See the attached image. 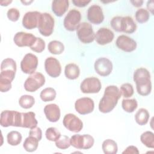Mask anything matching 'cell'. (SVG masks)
Instances as JSON below:
<instances>
[{"label":"cell","instance_id":"9","mask_svg":"<svg viewBox=\"0 0 154 154\" xmlns=\"http://www.w3.org/2000/svg\"><path fill=\"white\" fill-rule=\"evenodd\" d=\"M38 66V58L37 56L31 54H26L20 62L22 71L26 74H32L35 72Z\"/></svg>","mask_w":154,"mask_h":154},{"label":"cell","instance_id":"26","mask_svg":"<svg viewBox=\"0 0 154 154\" xmlns=\"http://www.w3.org/2000/svg\"><path fill=\"white\" fill-rule=\"evenodd\" d=\"M38 140L34 137L29 135L27 137L23 144L24 149L28 152H32L37 150L38 145Z\"/></svg>","mask_w":154,"mask_h":154},{"label":"cell","instance_id":"30","mask_svg":"<svg viewBox=\"0 0 154 154\" xmlns=\"http://www.w3.org/2000/svg\"><path fill=\"white\" fill-rule=\"evenodd\" d=\"M21 134L16 131H13L8 133L7 135V143L11 146H17L22 141Z\"/></svg>","mask_w":154,"mask_h":154},{"label":"cell","instance_id":"41","mask_svg":"<svg viewBox=\"0 0 154 154\" xmlns=\"http://www.w3.org/2000/svg\"><path fill=\"white\" fill-rule=\"evenodd\" d=\"M122 19V16H116V17H114L110 22L111 27L114 30H115L117 32H122V30H121Z\"/></svg>","mask_w":154,"mask_h":154},{"label":"cell","instance_id":"37","mask_svg":"<svg viewBox=\"0 0 154 154\" xmlns=\"http://www.w3.org/2000/svg\"><path fill=\"white\" fill-rule=\"evenodd\" d=\"M29 48L34 52L40 53L43 52L45 48V42L40 37H37L34 43Z\"/></svg>","mask_w":154,"mask_h":154},{"label":"cell","instance_id":"12","mask_svg":"<svg viewBox=\"0 0 154 154\" xmlns=\"http://www.w3.org/2000/svg\"><path fill=\"white\" fill-rule=\"evenodd\" d=\"M94 70L100 76H107L112 70V62L106 58H99L94 63Z\"/></svg>","mask_w":154,"mask_h":154},{"label":"cell","instance_id":"24","mask_svg":"<svg viewBox=\"0 0 154 154\" xmlns=\"http://www.w3.org/2000/svg\"><path fill=\"white\" fill-rule=\"evenodd\" d=\"M102 148L103 153L105 154H116L118 150L116 142L111 139L105 140L102 143Z\"/></svg>","mask_w":154,"mask_h":154},{"label":"cell","instance_id":"10","mask_svg":"<svg viewBox=\"0 0 154 154\" xmlns=\"http://www.w3.org/2000/svg\"><path fill=\"white\" fill-rule=\"evenodd\" d=\"M63 123L66 129L73 132H79L83 128V123L81 119L71 113L65 115Z\"/></svg>","mask_w":154,"mask_h":154},{"label":"cell","instance_id":"32","mask_svg":"<svg viewBox=\"0 0 154 154\" xmlns=\"http://www.w3.org/2000/svg\"><path fill=\"white\" fill-rule=\"evenodd\" d=\"M16 61L12 58L4 59L1 64V71H9L16 72Z\"/></svg>","mask_w":154,"mask_h":154},{"label":"cell","instance_id":"27","mask_svg":"<svg viewBox=\"0 0 154 154\" xmlns=\"http://www.w3.org/2000/svg\"><path fill=\"white\" fill-rule=\"evenodd\" d=\"M48 49L49 52L52 54L60 55L63 52L64 50V46L60 41L53 40L49 43Z\"/></svg>","mask_w":154,"mask_h":154},{"label":"cell","instance_id":"49","mask_svg":"<svg viewBox=\"0 0 154 154\" xmlns=\"http://www.w3.org/2000/svg\"><path fill=\"white\" fill-rule=\"evenodd\" d=\"M22 3H23L25 5H29L31 2H32V1H21Z\"/></svg>","mask_w":154,"mask_h":154},{"label":"cell","instance_id":"33","mask_svg":"<svg viewBox=\"0 0 154 154\" xmlns=\"http://www.w3.org/2000/svg\"><path fill=\"white\" fill-rule=\"evenodd\" d=\"M122 108L127 112H133L138 106V103L136 99H123L122 102Z\"/></svg>","mask_w":154,"mask_h":154},{"label":"cell","instance_id":"29","mask_svg":"<svg viewBox=\"0 0 154 154\" xmlns=\"http://www.w3.org/2000/svg\"><path fill=\"white\" fill-rule=\"evenodd\" d=\"M56 91L52 87H48L43 89L40 94V97L43 102H50L54 100L56 97Z\"/></svg>","mask_w":154,"mask_h":154},{"label":"cell","instance_id":"45","mask_svg":"<svg viewBox=\"0 0 154 154\" xmlns=\"http://www.w3.org/2000/svg\"><path fill=\"white\" fill-rule=\"evenodd\" d=\"M123 154L125 153H128V154H138L139 153V151L137 149V147L134 146H129L128 147H126V149L122 152Z\"/></svg>","mask_w":154,"mask_h":154},{"label":"cell","instance_id":"8","mask_svg":"<svg viewBox=\"0 0 154 154\" xmlns=\"http://www.w3.org/2000/svg\"><path fill=\"white\" fill-rule=\"evenodd\" d=\"M101 88V82L96 77L87 78L80 85V89L83 93H97L99 92Z\"/></svg>","mask_w":154,"mask_h":154},{"label":"cell","instance_id":"44","mask_svg":"<svg viewBox=\"0 0 154 154\" xmlns=\"http://www.w3.org/2000/svg\"><path fill=\"white\" fill-rule=\"evenodd\" d=\"M91 1L87 0H72V3L78 7H84L87 5Z\"/></svg>","mask_w":154,"mask_h":154},{"label":"cell","instance_id":"16","mask_svg":"<svg viewBox=\"0 0 154 154\" xmlns=\"http://www.w3.org/2000/svg\"><path fill=\"white\" fill-rule=\"evenodd\" d=\"M87 19L90 22L99 25L104 20V15L102 8L98 5H91L87 10Z\"/></svg>","mask_w":154,"mask_h":154},{"label":"cell","instance_id":"34","mask_svg":"<svg viewBox=\"0 0 154 154\" xmlns=\"http://www.w3.org/2000/svg\"><path fill=\"white\" fill-rule=\"evenodd\" d=\"M135 19L140 23H143L148 21L150 16L149 11L144 8H140L135 13Z\"/></svg>","mask_w":154,"mask_h":154},{"label":"cell","instance_id":"40","mask_svg":"<svg viewBox=\"0 0 154 154\" xmlns=\"http://www.w3.org/2000/svg\"><path fill=\"white\" fill-rule=\"evenodd\" d=\"M8 19L12 22H16L20 17V12L17 8H10L7 13Z\"/></svg>","mask_w":154,"mask_h":154},{"label":"cell","instance_id":"48","mask_svg":"<svg viewBox=\"0 0 154 154\" xmlns=\"http://www.w3.org/2000/svg\"><path fill=\"white\" fill-rule=\"evenodd\" d=\"M11 2H12V1H0V4L2 6H7Z\"/></svg>","mask_w":154,"mask_h":154},{"label":"cell","instance_id":"1","mask_svg":"<svg viewBox=\"0 0 154 154\" xmlns=\"http://www.w3.org/2000/svg\"><path fill=\"white\" fill-rule=\"evenodd\" d=\"M121 92L116 85H109L104 91L102 98L99 103V109L102 113L111 112L117 105L121 97Z\"/></svg>","mask_w":154,"mask_h":154},{"label":"cell","instance_id":"42","mask_svg":"<svg viewBox=\"0 0 154 154\" xmlns=\"http://www.w3.org/2000/svg\"><path fill=\"white\" fill-rule=\"evenodd\" d=\"M11 88V82L2 78H0V91L2 93L9 91Z\"/></svg>","mask_w":154,"mask_h":154},{"label":"cell","instance_id":"43","mask_svg":"<svg viewBox=\"0 0 154 154\" xmlns=\"http://www.w3.org/2000/svg\"><path fill=\"white\" fill-rule=\"evenodd\" d=\"M29 135L34 137L38 141H40L42 140V130L40 128L36 126L32 129H31V130L29 132Z\"/></svg>","mask_w":154,"mask_h":154},{"label":"cell","instance_id":"31","mask_svg":"<svg viewBox=\"0 0 154 154\" xmlns=\"http://www.w3.org/2000/svg\"><path fill=\"white\" fill-rule=\"evenodd\" d=\"M35 103V99L31 95L25 94L22 96L19 99V105L24 109L31 108Z\"/></svg>","mask_w":154,"mask_h":154},{"label":"cell","instance_id":"5","mask_svg":"<svg viewBox=\"0 0 154 154\" xmlns=\"http://www.w3.org/2000/svg\"><path fill=\"white\" fill-rule=\"evenodd\" d=\"M45 83V78L40 72H34L25 80L24 88L26 91L34 92L42 87Z\"/></svg>","mask_w":154,"mask_h":154},{"label":"cell","instance_id":"47","mask_svg":"<svg viewBox=\"0 0 154 154\" xmlns=\"http://www.w3.org/2000/svg\"><path fill=\"white\" fill-rule=\"evenodd\" d=\"M147 8L150 11L151 13L153 14V1H150L147 2Z\"/></svg>","mask_w":154,"mask_h":154},{"label":"cell","instance_id":"20","mask_svg":"<svg viewBox=\"0 0 154 154\" xmlns=\"http://www.w3.org/2000/svg\"><path fill=\"white\" fill-rule=\"evenodd\" d=\"M44 112L46 119L51 122H57L60 118V109L57 104L46 105L44 108Z\"/></svg>","mask_w":154,"mask_h":154},{"label":"cell","instance_id":"28","mask_svg":"<svg viewBox=\"0 0 154 154\" xmlns=\"http://www.w3.org/2000/svg\"><path fill=\"white\" fill-rule=\"evenodd\" d=\"M141 143L148 148L154 147V134L151 131H146L140 136Z\"/></svg>","mask_w":154,"mask_h":154},{"label":"cell","instance_id":"11","mask_svg":"<svg viewBox=\"0 0 154 154\" xmlns=\"http://www.w3.org/2000/svg\"><path fill=\"white\" fill-rule=\"evenodd\" d=\"M75 108L79 114L85 115L93 112L94 108V103L90 97H82L76 100Z\"/></svg>","mask_w":154,"mask_h":154},{"label":"cell","instance_id":"13","mask_svg":"<svg viewBox=\"0 0 154 154\" xmlns=\"http://www.w3.org/2000/svg\"><path fill=\"white\" fill-rule=\"evenodd\" d=\"M45 69L47 74L52 78H57L61 72V66L59 61L52 57L45 60Z\"/></svg>","mask_w":154,"mask_h":154},{"label":"cell","instance_id":"14","mask_svg":"<svg viewBox=\"0 0 154 154\" xmlns=\"http://www.w3.org/2000/svg\"><path fill=\"white\" fill-rule=\"evenodd\" d=\"M42 13L37 11H28L22 19V25L27 29H32L38 27Z\"/></svg>","mask_w":154,"mask_h":154},{"label":"cell","instance_id":"35","mask_svg":"<svg viewBox=\"0 0 154 154\" xmlns=\"http://www.w3.org/2000/svg\"><path fill=\"white\" fill-rule=\"evenodd\" d=\"M45 136L49 141H56L60 137L61 133L56 128L51 127L46 129Z\"/></svg>","mask_w":154,"mask_h":154},{"label":"cell","instance_id":"23","mask_svg":"<svg viewBox=\"0 0 154 154\" xmlns=\"http://www.w3.org/2000/svg\"><path fill=\"white\" fill-rule=\"evenodd\" d=\"M64 74L66 77L69 79H76L79 76L80 69L76 64L70 63L66 66Z\"/></svg>","mask_w":154,"mask_h":154},{"label":"cell","instance_id":"18","mask_svg":"<svg viewBox=\"0 0 154 154\" xmlns=\"http://www.w3.org/2000/svg\"><path fill=\"white\" fill-rule=\"evenodd\" d=\"M114 37V32L108 28H100L95 34L94 39L97 44L105 45L111 43Z\"/></svg>","mask_w":154,"mask_h":154},{"label":"cell","instance_id":"36","mask_svg":"<svg viewBox=\"0 0 154 154\" xmlns=\"http://www.w3.org/2000/svg\"><path fill=\"white\" fill-rule=\"evenodd\" d=\"M70 139L66 135H61L55 141V146L60 149L64 150L70 146Z\"/></svg>","mask_w":154,"mask_h":154},{"label":"cell","instance_id":"38","mask_svg":"<svg viewBox=\"0 0 154 154\" xmlns=\"http://www.w3.org/2000/svg\"><path fill=\"white\" fill-rule=\"evenodd\" d=\"M82 136V149L87 150L91 148L94 143L93 137L89 134H84Z\"/></svg>","mask_w":154,"mask_h":154},{"label":"cell","instance_id":"17","mask_svg":"<svg viewBox=\"0 0 154 154\" xmlns=\"http://www.w3.org/2000/svg\"><path fill=\"white\" fill-rule=\"evenodd\" d=\"M37 37L31 33L25 32H18L14 37L13 41L19 47H30L35 41Z\"/></svg>","mask_w":154,"mask_h":154},{"label":"cell","instance_id":"19","mask_svg":"<svg viewBox=\"0 0 154 154\" xmlns=\"http://www.w3.org/2000/svg\"><path fill=\"white\" fill-rule=\"evenodd\" d=\"M35 114L33 112H20L19 127L32 129L37 126V120L35 119Z\"/></svg>","mask_w":154,"mask_h":154},{"label":"cell","instance_id":"22","mask_svg":"<svg viewBox=\"0 0 154 154\" xmlns=\"http://www.w3.org/2000/svg\"><path fill=\"white\" fill-rule=\"evenodd\" d=\"M136 29L137 25L131 17H122L121 23L122 32L127 34H132L136 31Z\"/></svg>","mask_w":154,"mask_h":154},{"label":"cell","instance_id":"25","mask_svg":"<svg viewBox=\"0 0 154 154\" xmlns=\"http://www.w3.org/2000/svg\"><path fill=\"white\" fill-rule=\"evenodd\" d=\"M149 117V113L146 109L140 108L135 115V120L138 125L143 126L147 124Z\"/></svg>","mask_w":154,"mask_h":154},{"label":"cell","instance_id":"7","mask_svg":"<svg viewBox=\"0 0 154 154\" xmlns=\"http://www.w3.org/2000/svg\"><path fill=\"white\" fill-rule=\"evenodd\" d=\"M81 19V13L76 9L71 10L69 11L64 19V26L67 31H74L77 29L79 25Z\"/></svg>","mask_w":154,"mask_h":154},{"label":"cell","instance_id":"46","mask_svg":"<svg viewBox=\"0 0 154 154\" xmlns=\"http://www.w3.org/2000/svg\"><path fill=\"white\" fill-rule=\"evenodd\" d=\"M131 2L132 4V5L134 7H141L143 4V1L140 0H135V1H131Z\"/></svg>","mask_w":154,"mask_h":154},{"label":"cell","instance_id":"6","mask_svg":"<svg viewBox=\"0 0 154 154\" xmlns=\"http://www.w3.org/2000/svg\"><path fill=\"white\" fill-rule=\"evenodd\" d=\"M20 112L12 111L5 110L1 113L0 124L2 127H8L10 126L19 127Z\"/></svg>","mask_w":154,"mask_h":154},{"label":"cell","instance_id":"15","mask_svg":"<svg viewBox=\"0 0 154 154\" xmlns=\"http://www.w3.org/2000/svg\"><path fill=\"white\" fill-rule=\"evenodd\" d=\"M116 45L119 49L126 52H132L137 48V42L125 35L119 36L116 40Z\"/></svg>","mask_w":154,"mask_h":154},{"label":"cell","instance_id":"3","mask_svg":"<svg viewBox=\"0 0 154 154\" xmlns=\"http://www.w3.org/2000/svg\"><path fill=\"white\" fill-rule=\"evenodd\" d=\"M54 23V17L49 13H43L41 14L37 28L42 35L48 37L53 32Z\"/></svg>","mask_w":154,"mask_h":154},{"label":"cell","instance_id":"21","mask_svg":"<svg viewBox=\"0 0 154 154\" xmlns=\"http://www.w3.org/2000/svg\"><path fill=\"white\" fill-rule=\"evenodd\" d=\"M69 6L67 0H55L52 2V11L57 16L61 17L66 12Z\"/></svg>","mask_w":154,"mask_h":154},{"label":"cell","instance_id":"39","mask_svg":"<svg viewBox=\"0 0 154 154\" xmlns=\"http://www.w3.org/2000/svg\"><path fill=\"white\" fill-rule=\"evenodd\" d=\"M120 91L123 96L126 98L131 97L134 94L133 86L129 83H125L122 84L120 87Z\"/></svg>","mask_w":154,"mask_h":154},{"label":"cell","instance_id":"2","mask_svg":"<svg viewBox=\"0 0 154 154\" xmlns=\"http://www.w3.org/2000/svg\"><path fill=\"white\" fill-rule=\"evenodd\" d=\"M133 79L136 84L137 93L140 95L146 96L150 93L152 82L148 70L143 67L137 69L134 73Z\"/></svg>","mask_w":154,"mask_h":154},{"label":"cell","instance_id":"4","mask_svg":"<svg viewBox=\"0 0 154 154\" xmlns=\"http://www.w3.org/2000/svg\"><path fill=\"white\" fill-rule=\"evenodd\" d=\"M76 34L79 40L83 43H90L94 40L95 34L89 23H81L76 29Z\"/></svg>","mask_w":154,"mask_h":154}]
</instances>
